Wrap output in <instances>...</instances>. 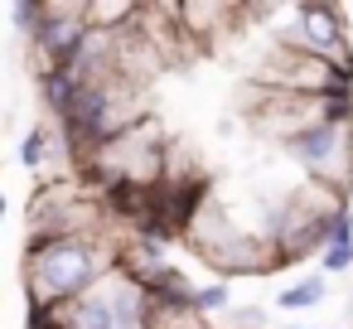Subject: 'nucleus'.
<instances>
[{"mask_svg":"<svg viewBox=\"0 0 353 329\" xmlns=\"http://www.w3.org/2000/svg\"><path fill=\"white\" fill-rule=\"evenodd\" d=\"M112 266H102L97 247L88 237H49V242H30V300L34 305H68L83 300L88 290H97V281Z\"/></svg>","mask_w":353,"mask_h":329,"instance_id":"obj_1","label":"nucleus"},{"mask_svg":"<svg viewBox=\"0 0 353 329\" xmlns=\"http://www.w3.org/2000/svg\"><path fill=\"white\" fill-rule=\"evenodd\" d=\"M285 146H290V155H295L319 184L343 189L348 165H353V121H334V117H324V121H314L310 131H300V136L285 141Z\"/></svg>","mask_w":353,"mask_h":329,"instance_id":"obj_2","label":"nucleus"},{"mask_svg":"<svg viewBox=\"0 0 353 329\" xmlns=\"http://www.w3.org/2000/svg\"><path fill=\"white\" fill-rule=\"evenodd\" d=\"M49 68H73L78 54L88 49L92 39V20H88V6H44L39 15V30H34Z\"/></svg>","mask_w":353,"mask_h":329,"instance_id":"obj_3","label":"nucleus"},{"mask_svg":"<svg viewBox=\"0 0 353 329\" xmlns=\"http://www.w3.org/2000/svg\"><path fill=\"white\" fill-rule=\"evenodd\" d=\"M285 49L310 59H343V20L334 6H295V25L285 30Z\"/></svg>","mask_w":353,"mask_h":329,"instance_id":"obj_4","label":"nucleus"},{"mask_svg":"<svg viewBox=\"0 0 353 329\" xmlns=\"http://www.w3.org/2000/svg\"><path fill=\"white\" fill-rule=\"evenodd\" d=\"M353 266V213H339L334 232H329V247H324V276H339Z\"/></svg>","mask_w":353,"mask_h":329,"instance_id":"obj_5","label":"nucleus"},{"mask_svg":"<svg viewBox=\"0 0 353 329\" xmlns=\"http://www.w3.org/2000/svg\"><path fill=\"white\" fill-rule=\"evenodd\" d=\"M324 290H329V281H324V271H314V276H305V281H295V286H285L281 295H276V305L281 310H314L319 300H324Z\"/></svg>","mask_w":353,"mask_h":329,"instance_id":"obj_6","label":"nucleus"},{"mask_svg":"<svg viewBox=\"0 0 353 329\" xmlns=\"http://www.w3.org/2000/svg\"><path fill=\"white\" fill-rule=\"evenodd\" d=\"M49 146H54V131H49V126H34V131L25 136V150H20V165H25V170H39V165H44L49 155H54Z\"/></svg>","mask_w":353,"mask_h":329,"instance_id":"obj_7","label":"nucleus"},{"mask_svg":"<svg viewBox=\"0 0 353 329\" xmlns=\"http://www.w3.org/2000/svg\"><path fill=\"white\" fill-rule=\"evenodd\" d=\"M194 310H199V315L228 310V286H223V281H218V286H199V290H194Z\"/></svg>","mask_w":353,"mask_h":329,"instance_id":"obj_8","label":"nucleus"},{"mask_svg":"<svg viewBox=\"0 0 353 329\" xmlns=\"http://www.w3.org/2000/svg\"><path fill=\"white\" fill-rule=\"evenodd\" d=\"M228 324L232 329H261L266 324V310H228Z\"/></svg>","mask_w":353,"mask_h":329,"instance_id":"obj_9","label":"nucleus"}]
</instances>
